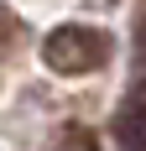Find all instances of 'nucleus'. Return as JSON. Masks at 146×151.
Returning <instances> with one entry per match:
<instances>
[{
  "instance_id": "1",
  "label": "nucleus",
  "mask_w": 146,
  "mask_h": 151,
  "mask_svg": "<svg viewBox=\"0 0 146 151\" xmlns=\"http://www.w3.org/2000/svg\"><path fill=\"white\" fill-rule=\"evenodd\" d=\"M110 47L115 42L99 26H58V31H47V42H42V63L58 78H84L94 68H104Z\"/></svg>"
},
{
  "instance_id": "2",
  "label": "nucleus",
  "mask_w": 146,
  "mask_h": 151,
  "mask_svg": "<svg viewBox=\"0 0 146 151\" xmlns=\"http://www.w3.org/2000/svg\"><path fill=\"white\" fill-rule=\"evenodd\" d=\"M16 42H21V21H16V16L5 11V5H0V58H5V52H11Z\"/></svg>"
},
{
  "instance_id": "3",
  "label": "nucleus",
  "mask_w": 146,
  "mask_h": 151,
  "mask_svg": "<svg viewBox=\"0 0 146 151\" xmlns=\"http://www.w3.org/2000/svg\"><path fill=\"white\" fill-rule=\"evenodd\" d=\"M68 151H89V136H84V130H73V136H68Z\"/></svg>"
}]
</instances>
